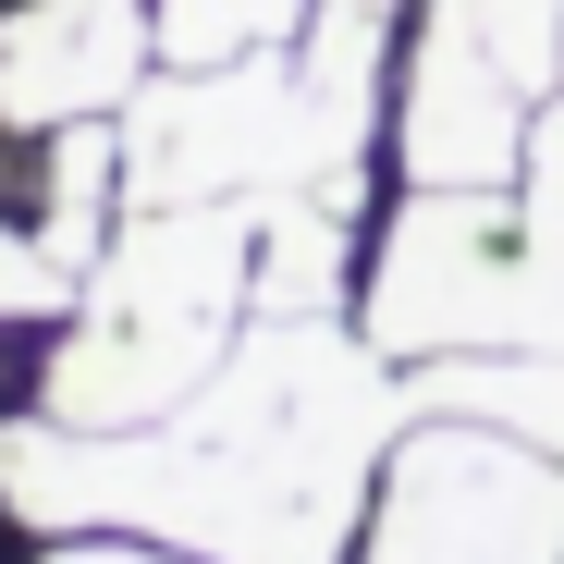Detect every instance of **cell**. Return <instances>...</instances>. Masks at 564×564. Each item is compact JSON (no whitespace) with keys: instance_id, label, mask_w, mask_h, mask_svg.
I'll list each match as a JSON object with an SVG mask.
<instances>
[{"instance_id":"1","label":"cell","mask_w":564,"mask_h":564,"mask_svg":"<svg viewBox=\"0 0 564 564\" xmlns=\"http://www.w3.org/2000/svg\"><path fill=\"white\" fill-rule=\"evenodd\" d=\"M393 356L332 319H258L234 356L148 430H0V503L13 528H135L197 564H344L356 491L393 454Z\"/></svg>"},{"instance_id":"2","label":"cell","mask_w":564,"mask_h":564,"mask_svg":"<svg viewBox=\"0 0 564 564\" xmlns=\"http://www.w3.org/2000/svg\"><path fill=\"white\" fill-rule=\"evenodd\" d=\"M270 209V197H368L356 184V135L319 111L307 62H172V86L123 99V209Z\"/></svg>"},{"instance_id":"3","label":"cell","mask_w":564,"mask_h":564,"mask_svg":"<svg viewBox=\"0 0 564 564\" xmlns=\"http://www.w3.org/2000/svg\"><path fill=\"white\" fill-rule=\"evenodd\" d=\"M368 344L381 356H479V344L564 356V270L528 246V209L503 184H417V209L381 234V270H368Z\"/></svg>"},{"instance_id":"4","label":"cell","mask_w":564,"mask_h":564,"mask_svg":"<svg viewBox=\"0 0 564 564\" xmlns=\"http://www.w3.org/2000/svg\"><path fill=\"white\" fill-rule=\"evenodd\" d=\"M368 564H564V454L430 417L381 454Z\"/></svg>"},{"instance_id":"5","label":"cell","mask_w":564,"mask_h":564,"mask_svg":"<svg viewBox=\"0 0 564 564\" xmlns=\"http://www.w3.org/2000/svg\"><path fill=\"white\" fill-rule=\"evenodd\" d=\"M160 50V0H13L0 13V135L111 123Z\"/></svg>"},{"instance_id":"6","label":"cell","mask_w":564,"mask_h":564,"mask_svg":"<svg viewBox=\"0 0 564 564\" xmlns=\"http://www.w3.org/2000/svg\"><path fill=\"white\" fill-rule=\"evenodd\" d=\"M405 172L417 184H516L528 172V86L491 62V37L466 25V0H430V13H417Z\"/></svg>"},{"instance_id":"7","label":"cell","mask_w":564,"mask_h":564,"mask_svg":"<svg viewBox=\"0 0 564 564\" xmlns=\"http://www.w3.org/2000/svg\"><path fill=\"white\" fill-rule=\"evenodd\" d=\"M221 356H234V332L74 307V332H62L50 368H37V417H62V430H148V417H172L184 393H197Z\"/></svg>"},{"instance_id":"8","label":"cell","mask_w":564,"mask_h":564,"mask_svg":"<svg viewBox=\"0 0 564 564\" xmlns=\"http://www.w3.org/2000/svg\"><path fill=\"white\" fill-rule=\"evenodd\" d=\"M417 417H479V430H503V442H540V454H564V356H540V344L430 356Z\"/></svg>"},{"instance_id":"9","label":"cell","mask_w":564,"mask_h":564,"mask_svg":"<svg viewBox=\"0 0 564 564\" xmlns=\"http://www.w3.org/2000/svg\"><path fill=\"white\" fill-rule=\"evenodd\" d=\"M344 197H270L258 209V282L246 319H332L344 307Z\"/></svg>"},{"instance_id":"10","label":"cell","mask_w":564,"mask_h":564,"mask_svg":"<svg viewBox=\"0 0 564 564\" xmlns=\"http://www.w3.org/2000/svg\"><path fill=\"white\" fill-rule=\"evenodd\" d=\"M393 13H405V0H319V13H307V86H319V111H332L356 148H368V111H381Z\"/></svg>"},{"instance_id":"11","label":"cell","mask_w":564,"mask_h":564,"mask_svg":"<svg viewBox=\"0 0 564 564\" xmlns=\"http://www.w3.org/2000/svg\"><path fill=\"white\" fill-rule=\"evenodd\" d=\"M319 0H160V50L172 62H246L270 37H295Z\"/></svg>"},{"instance_id":"12","label":"cell","mask_w":564,"mask_h":564,"mask_svg":"<svg viewBox=\"0 0 564 564\" xmlns=\"http://www.w3.org/2000/svg\"><path fill=\"white\" fill-rule=\"evenodd\" d=\"M86 295V282L37 246V221H13V209H0V319H62Z\"/></svg>"},{"instance_id":"13","label":"cell","mask_w":564,"mask_h":564,"mask_svg":"<svg viewBox=\"0 0 564 564\" xmlns=\"http://www.w3.org/2000/svg\"><path fill=\"white\" fill-rule=\"evenodd\" d=\"M516 184H528V197H516V209H528V246L564 270V99L528 111V172H516Z\"/></svg>"},{"instance_id":"14","label":"cell","mask_w":564,"mask_h":564,"mask_svg":"<svg viewBox=\"0 0 564 564\" xmlns=\"http://www.w3.org/2000/svg\"><path fill=\"white\" fill-rule=\"evenodd\" d=\"M50 564H197V552H172V540H160V552H148V540H135V552H123V540H74V552H50Z\"/></svg>"}]
</instances>
